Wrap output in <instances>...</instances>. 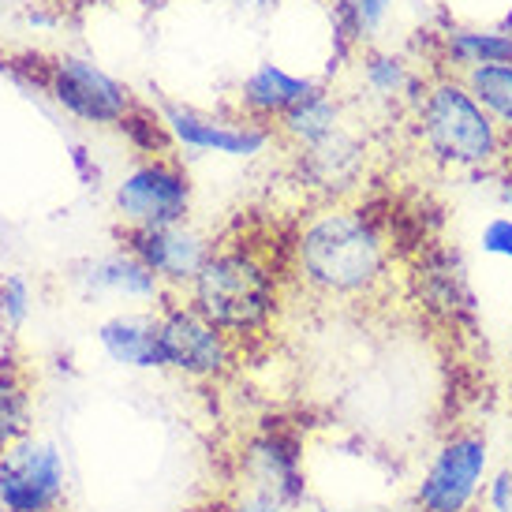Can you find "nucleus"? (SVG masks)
Here are the masks:
<instances>
[{"instance_id":"10","label":"nucleus","mask_w":512,"mask_h":512,"mask_svg":"<svg viewBox=\"0 0 512 512\" xmlns=\"http://www.w3.org/2000/svg\"><path fill=\"white\" fill-rule=\"evenodd\" d=\"M161 120L169 128L172 146L191 150V154H225V157H258L270 143H277L270 124H258L247 116H214L180 105V101H161Z\"/></svg>"},{"instance_id":"16","label":"nucleus","mask_w":512,"mask_h":512,"mask_svg":"<svg viewBox=\"0 0 512 512\" xmlns=\"http://www.w3.org/2000/svg\"><path fill=\"white\" fill-rule=\"evenodd\" d=\"M348 116H352V105H348L337 90L314 86L307 98L299 101V105H292V109L273 124V135H277V143L288 146V150H303V146H311V143H318V139L333 135Z\"/></svg>"},{"instance_id":"9","label":"nucleus","mask_w":512,"mask_h":512,"mask_svg":"<svg viewBox=\"0 0 512 512\" xmlns=\"http://www.w3.org/2000/svg\"><path fill=\"white\" fill-rule=\"evenodd\" d=\"M370 135L348 116L341 128L318 143L292 150L299 184L326 202H344L356 187H363L370 172Z\"/></svg>"},{"instance_id":"23","label":"nucleus","mask_w":512,"mask_h":512,"mask_svg":"<svg viewBox=\"0 0 512 512\" xmlns=\"http://www.w3.org/2000/svg\"><path fill=\"white\" fill-rule=\"evenodd\" d=\"M30 314V285L27 277H19V273H8L4 281H0V326L15 333V329L27 322Z\"/></svg>"},{"instance_id":"19","label":"nucleus","mask_w":512,"mask_h":512,"mask_svg":"<svg viewBox=\"0 0 512 512\" xmlns=\"http://www.w3.org/2000/svg\"><path fill=\"white\" fill-rule=\"evenodd\" d=\"M30 434V378L8 352L0 356V453Z\"/></svg>"},{"instance_id":"27","label":"nucleus","mask_w":512,"mask_h":512,"mask_svg":"<svg viewBox=\"0 0 512 512\" xmlns=\"http://www.w3.org/2000/svg\"><path fill=\"white\" fill-rule=\"evenodd\" d=\"M505 176V206H509V217H512V169H501Z\"/></svg>"},{"instance_id":"14","label":"nucleus","mask_w":512,"mask_h":512,"mask_svg":"<svg viewBox=\"0 0 512 512\" xmlns=\"http://www.w3.org/2000/svg\"><path fill=\"white\" fill-rule=\"evenodd\" d=\"M314 79H303V75L285 72L281 64L273 60H262L255 72L240 83V116L247 120H258V124H277L281 116L299 105L314 90Z\"/></svg>"},{"instance_id":"8","label":"nucleus","mask_w":512,"mask_h":512,"mask_svg":"<svg viewBox=\"0 0 512 512\" xmlns=\"http://www.w3.org/2000/svg\"><path fill=\"white\" fill-rule=\"evenodd\" d=\"M64 460L57 445L27 434L0 453V509L60 512L64 509Z\"/></svg>"},{"instance_id":"26","label":"nucleus","mask_w":512,"mask_h":512,"mask_svg":"<svg viewBox=\"0 0 512 512\" xmlns=\"http://www.w3.org/2000/svg\"><path fill=\"white\" fill-rule=\"evenodd\" d=\"M228 8H236V12H247V15H258V12H270L277 8V0H225Z\"/></svg>"},{"instance_id":"17","label":"nucleus","mask_w":512,"mask_h":512,"mask_svg":"<svg viewBox=\"0 0 512 512\" xmlns=\"http://www.w3.org/2000/svg\"><path fill=\"white\" fill-rule=\"evenodd\" d=\"M441 72L464 75L483 64H512V30L505 27H449L438 34Z\"/></svg>"},{"instance_id":"21","label":"nucleus","mask_w":512,"mask_h":512,"mask_svg":"<svg viewBox=\"0 0 512 512\" xmlns=\"http://www.w3.org/2000/svg\"><path fill=\"white\" fill-rule=\"evenodd\" d=\"M397 0H337V23L341 34L352 45L367 49L378 42V34L385 30L389 15H393Z\"/></svg>"},{"instance_id":"28","label":"nucleus","mask_w":512,"mask_h":512,"mask_svg":"<svg viewBox=\"0 0 512 512\" xmlns=\"http://www.w3.org/2000/svg\"><path fill=\"white\" fill-rule=\"evenodd\" d=\"M505 169H512V157H509V165H505Z\"/></svg>"},{"instance_id":"18","label":"nucleus","mask_w":512,"mask_h":512,"mask_svg":"<svg viewBox=\"0 0 512 512\" xmlns=\"http://www.w3.org/2000/svg\"><path fill=\"white\" fill-rule=\"evenodd\" d=\"M101 352L131 370H165L154 314H113L98 326Z\"/></svg>"},{"instance_id":"2","label":"nucleus","mask_w":512,"mask_h":512,"mask_svg":"<svg viewBox=\"0 0 512 512\" xmlns=\"http://www.w3.org/2000/svg\"><path fill=\"white\" fill-rule=\"evenodd\" d=\"M184 299L195 311L228 333L236 344L255 341L270 333L277 322L281 299H285V277L277 273L270 251L255 247L251 240L214 243L199 277L191 281Z\"/></svg>"},{"instance_id":"25","label":"nucleus","mask_w":512,"mask_h":512,"mask_svg":"<svg viewBox=\"0 0 512 512\" xmlns=\"http://www.w3.org/2000/svg\"><path fill=\"white\" fill-rule=\"evenodd\" d=\"M479 243H483L486 255L512 262V217L509 214L490 217V221L483 225V236H479Z\"/></svg>"},{"instance_id":"7","label":"nucleus","mask_w":512,"mask_h":512,"mask_svg":"<svg viewBox=\"0 0 512 512\" xmlns=\"http://www.w3.org/2000/svg\"><path fill=\"white\" fill-rule=\"evenodd\" d=\"M42 86L64 113L94 128H124L139 109L128 83H120L90 57H75V53H60L49 60Z\"/></svg>"},{"instance_id":"11","label":"nucleus","mask_w":512,"mask_h":512,"mask_svg":"<svg viewBox=\"0 0 512 512\" xmlns=\"http://www.w3.org/2000/svg\"><path fill=\"white\" fill-rule=\"evenodd\" d=\"M120 247L143 262L165 285L169 296H184L191 281L199 277L206 258L214 251V240L195 225H169V228H139V232H120Z\"/></svg>"},{"instance_id":"13","label":"nucleus","mask_w":512,"mask_h":512,"mask_svg":"<svg viewBox=\"0 0 512 512\" xmlns=\"http://www.w3.org/2000/svg\"><path fill=\"white\" fill-rule=\"evenodd\" d=\"M359 86L367 90V98L382 109H412L419 90L427 83V75L412 68V60L389 53L382 45H367L359 49Z\"/></svg>"},{"instance_id":"20","label":"nucleus","mask_w":512,"mask_h":512,"mask_svg":"<svg viewBox=\"0 0 512 512\" xmlns=\"http://www.w3.org/2000/svg\"><path fill=\"white\" fill-rule=\"evenodd\" d=\"M460 79L471 90V98L490 113V120L512 139V64H483Z\"/></svg>"},{"instance_id":"12","label":"nucleus","mask_w":512,"mask_h":512,"mask_svg":"<svg viewBox=\"0 0 512 512\" xmlns=\"http://www.w3.org/2000/svg\"><path fill=\"white\" fill-rule=\"evenodd\" d=\"M240 483L281 498L288 509H299L307 498L299 441L288 430H258L240 453Z\"/></svg>"},{"instance_id":"1","label":"nucleus","mask_w":512,"mask_h":512,"mask_svg":"<svg viewBox=\"0 0 512 512\" xmlns=\"http://www.w3.org/2000/svg\"><path fill=\"white\" fill-rule=\"evenodd\" d=\"M393 247L385 228L359 206L326 202L292 236V277L318 299L359 303L389 285Z\"/></svg>"},{"instance_id":"3","label":"nucleus","mask_w":512,"mask_h":512,"mask_svg":"<svg viewBox=\"0 0 512 512\" xmlns=\"http://www.w3.org/2000/svg\"><path fill=\"white\" fill-rule=\"evenodd\" d=\"M408 113L423 154L445 172H494L509 165L512 139L471 98L460 75L441 68L427 75Z\"/></svg>"},{"instance_id":"4","label":"nucleus","mask_w":512,"mask_h":512,"mask_svg":"<svg viewBox=\"0 0 512 512\" xmlns=\"http://www.w3.org/2000/svg\"><path fill=\"white\" fill-rule=\"evenodd\" d=\"M490 479V438L460 427L438 441L415 483V512H475Z\"/></svg>"},{"instance_id":"15","label":"nucleus","mask_w":512,"mask_h":512,"mask_svg":"<svg viewBox=\"0 0 512 512\" xmlns=\"http://www.w3.org/2000/svg\"><path fill=\"white\" fill-rule=\"evenodd\" d=\"M79 281H83L86 292L124 296V299H131V303H161V299H165V285L146 270L139 258L131 255L128 247L86 262L83 273H79Z\"/></svg>"},{"instance_id":"6","label":"nucleus","mask_w":512,"mask_h":512,"mask_svg":"<svg viewBox=\"0 0 512 512\" xmlns=\"http://www.w3.org/2000/svg\"><path fill=\"white\" fill-rule=\"evenodd\" d=\"M191 202V176L172 154L139 157L113 191V210L124 232L187 225Z\"/></svg>"},{"instance_id":"5","label":"nucleus","mask_w":512,"mask_h":512,"mask_svg":"<svg viewBox=\"0 0 512 512\" xmlns=\"http://www.w3.org/2000/svg\"><path fill=\"white\" fill-rule=\"evenodd\" d=\"M154 322L165 370H176L191 382H225L240 363V344L221 333L214 322H206L184 296L165 292Z\"/></svg>"},{"instance_id":"24","label":"nucleus","mask_w":512,"mask_h":512,"mask_svg":"<svg viewBox=\"0 0 512 512\" xmlns=\"http://www.w3.org/2000/svg\"><path fill=\"white\" fill-rule=\"evenodd\" d=\"M479 512H512V464H501L498 471H490Z\"/></svg>"},{"instance_id":"22","label":"nucleus","mask_w":512,"mask_h":512,"mask_svg":"<svg viewBox=\"0 0 512 512\" xmlns=\"http://www.w3.org/2000/svg\"><path fill=\"white\" fill-rule=\"evenodd\" d=\"M202 512H292L281 498H273L266 490H255L247 483H236L232 490H225L221 498Z\"/></svg>"}]
</instances>
